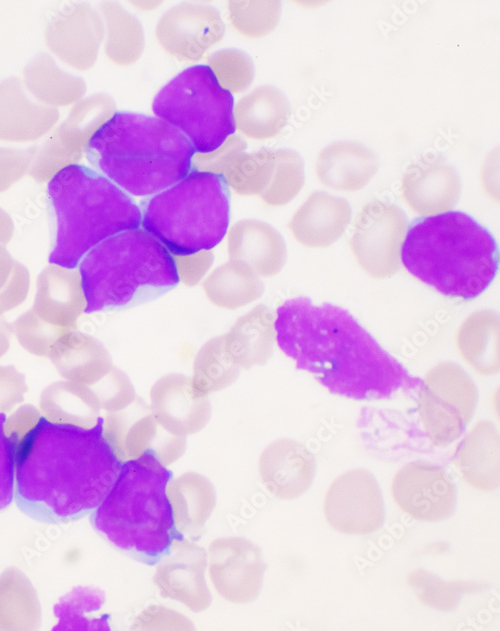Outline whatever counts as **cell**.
I'll list each match as a JSON object with an SVG mask.
<instances>
[{"mask_svg":"<svg viewBox=\"0 0 500 631\" xmlns=\"http://www.w3.org/2000/svg\"><path fill=\"white\" fill-rule=\"evenodd\" d=\"M274 332L296 367L335 395L381 400L419 387L421 380L339 306L316 305L307 297L288 299L276 310Z\"/></svg>","mask_w":500,"mask_h":631,"instance_id":"cell-1","label":"cell"},{"mask_svg":"<svg viewBox=\"0 0 500 631\" xmlns=\"http://www.w3.org/2000/svg\"><path fill=\"white\" fill-rule=\"evenodd\" d=\"M99 417L90 427L40 417L17 446L15 499L44 523H67L92 513L122 465Z\"/></svg>","mask_w":500,"mask_h":631,"instance_id":"cell-2","label":"cell"},{"mask_svg":"<svg viewBox=\"0 0 500 631\" xmlns=\"http://www.w3.org/2000/svg\"><path fill=\"white\" fill-rule=\"evenodd\" d=\"M401 262L440 294L471 300L496 277L499 251L490 231L472 216L448 211L413 222L402 244Z\"/></svg>","mask_w":500,"mask_h":631,"instance_id":"cell-3","label":"cell"},{"mask_svg":"<svg viewBox=\"0 0 500 631\" xmlns=\"http://www.w3.org/2000/svg\"><path fill=\"white\" fill-rule=\"evenodd\" d=\"M85 154L99 173L128 195L150 197L191 171L195 151L166 121L119 111L92 135Z\"/></svg>","mask_w":500,"mask_h":631,"instance_id":"cell-4","label":"cell"},{"mask_svg":"<svg viewBox=\"0 0 500 631\" xmlns=\"http://www.w3.org/2000/svg\"><path fill=\"white\" fill-rule=\"evenodd\" d=\"M172 472L146 452L122 462L111 488L91 513L94 529L141 562L154 565L184 538L176 528L167 486Z\"/></svg>","mask_w":500,"mask_h":631,"instance_id":"cell-5","label":"cell"},{"mask_svg":"<svg viewBox=\"0 0 500 631\" xmlns=\"http://www.w3.org/2000/svg\"><path fill=\"white\" fill-rule=\"evenodd\" d=\"M47 196L56 226L50 264L74 269L103 240L141 226L134 200L85 165L57 172L48 182Z\"/></svg>","mask_w":500,"mask_h":631,"instance_id":"cell-6","label":"cell"},{"mask_svg":"<svg viewBox=\"0 0 500 631\" xmlns=\"http://www.w3.org/2000/svg\"><path fill=\"white\" fill-rule=\"evenodd\" d=\"M85 313L121 310L154 300L180 281L174 256L141 228L115 234L80 261Z\"/></svg>","mask_w":500,"mask_h":631,"instance_id":"cell-7","label":"cell"},{"mask_svg":"<svg viewBox=\"0 0 500 631\" xmlns=\"http://www.w3.org/2000/svg\"><path fill=\"white\" fill-rule=\"evenodd\" d=\"M141 226L173 256L208 251L225 237L230 191L222 174L191 171L142 201Z\"/></svg>","mask_w":500,"mask_h":631,"instance_id":"cell-8","label":"cell"},{"mask_svg":"<svg viewBox=\"0 0 500 631\" xmlns=\"http://www.w3.org/2000/svg\"><path fill=\"white\" fill-rule=\"evenodd\" d=\"M234 99L206 65L191 66L156 94L153 113L178 129L195 153L219 148L236 130Z\"/></svg>","mask_w":500,"mask_h":631,"instance_id":"cell-9","label":"cell"},{"mask_svg":"<svg viewBox=\"0 0 500 631\" xmlns=\"http://www.w3.org/2000/svg\"><path fill=\"white\" fill-rule=\"evenodd\" d=\"M477 400V387L461 366L445 361L431 367L418 392V413L429 441L445 447L458 439L474 415Z\"/></svg>","mask_w":500,"mask_h":631,"instance_id":"cell-10","label":"cell"},{"mask_svg":"<svg viewBox=\"0 0 500 631\" xmlns=\"http://www.w3.org/2000/svg\"><path fill=\"white\" fill-rule=\"evenodd\" d=\"M408 230L405 213L396 205L374 200L357 214L351 251L362 270L374 279L394 275L401 262V248Z\"/></svg>","mask_w":500,"mask_h":631,"instance_id":"cell-11","label":"cell"},{"mask_svg":"<svg viewBox=\"0 0 500 631\" xmlns=\"http://www.w3.org/2000/svg\"><path fill=\"white\" fill-rule=\"evenodd\" d=\"M116 112L112 98L98 94L79 101L69 115L38 149L29 175L39 182L50 180L61 169L77 164L92 135Z\"/></svg>","mask_w":500,"mask_h":631,"instance_id":"cell-12","label":"cell"},{"mask_svg":"<svg viewBox=\"0 0 500 631\" xmlns=\"http://www.w3.org/2000/svg\"><path fill=\"white\" fill-rule=\"evenodd\" d=\"M328 525L348 535H368L379 530L385 520L384 501L375 477L356 468L339 475L330 484L323 501Z\"/></svg>","mask_w":500,"mask_h":631,"instance_id":"cell-13","label":"cell"},{"mask_svg":"<svg viewBox=\"0 0 500 631\" xmlns=\"http://www.w3.org/2000/svg\"><path fill=\"white\" fill-rule=\"evenodd\" d=\"M207 570L221 598L233 604H248L261 592L265 562L255 543L244 537L226 536L209 544Z\"/></svg>","mask_w":500,"mask_h":631,"instance_id":"cell-14","label":"cell"},{"mask_svg":"<svg viewBox=\"0 0 500 631\" xmlns=\"http://www.w3.org/2000/svg\"><path fill=\"white\" fill-rule=\"evenodd\" d=\"M391 495L401 511L421 522L442 521L456 508V488L449 474L426 461L402 466L393 476Z\"/></svg>","mask_w":500,"mask_h":631,"instance_id":"cell-15","label":"cell"},{"mask_svg":"<svg viewBox=\"0 0 500 631\" xmlns=\"http://www.w3.org/2000/svg\"><path fill=\"white\" fill-rule=\"evenodd\" d=\"M225 25L209 5L183 3L168 9L158 20L155 37L161 48L180 61H198L222 40Z\"/></svg>","mask_w":500,"mask_h":631,"instance_id":"cell-16","label":"cell"},{"mask_svg":"<svg viewBox=\"0 0 500 631\" xmlns=\"http://www.w3.org/2000/svg\"><path fill=\"white\" fill-rule=\"evenodd\" d=\"M207 551L185 538L177 539L159 561L153 581L164 596L193 612L206 610L212 594L206 581Z\"/></svg>","mask_w":500,"mask_h":631,"instance_id":"cell-17","label":"cell"},{"mask_svg":"<svg viewBox=\"0 0 500 631\" xmlns=\"http://www.w3.org/2000/svg\"><path fill=\"white\" fill-rule=\"evenodd\" d=\"M102 17L91 6L77 3L65 6L50 20L46 44L70 66L87 70L96 62L104 39Z\"/></svg>","mask_w":500,"mask_h":631,"instance_id":"cell-18","label":"cell"},{"mask_svg":"<svg viewBox=\"0 0 500 631\" xmlns=\"http://www.w3.org/2000/svg\"><path fill=\"white\" fill-rule=\"evenodd\" d=\"M258 471L267 491L282 500L303 495L312 485L316 462L313 454L300 442L282 438L262 451Z\"/></svg>","mask_w":500,"mask_h":631,"instance_id":"cell-19","label":"cell"},{"mask_svg":"<svg viewBox=\"0 0 500 631\" xmlns=\"http://www.w3.org/2000/svg\"><path fill=\"white\" fill-rule=\"evenodd\" d=\"M460 190L456 170L440 159H423L411 164L400 184L404 202L424 217L451 211L459 200Z\"/></svg>","mask_w":500,"mask_h":631,"instance_id":"cell-20","label":"cell"},{"mask_svg":"<svg viewBox=\"0 0 500 631\" xmlns=\"http://www.w3.org/2000/svg\"><path fill=\"white\" fill-rule=\"evenodd\" d=\"M151 409L166 431L181 437L200 431L211 415L207 397L197 395L191 378L180 374L164 376L154 384Z\"/></svg>","mask_w":500,"mask_h":631,"instance_id":"cell-21","label":"cell"},{"mask_svg":"<svg viewBox=\"0 0 500 631\" xmlns=\"http://www.w3.org/2000/svg\"><path fill=\"white\" fill-rule=\"evenodd\" d=\"M349 202L324 191L311 193L293 214L288 228L294 239L308 248L335 243L351 221Z\"/></svg>","mask_w":500,"mask_h":631,"instance_id":"cell-22","label":"cell"},{"mask_svg":"<svg viewBox=\"0 0 500 631\" xmlns=\"http://www.w3.org/2000/svg\"><path fill=\"white\" fill-rule=\"evenodd\" d=\"M227 251L231 260L247 265L258 277L279 273L287 259L281 234L266 222L243 219L228 232Z\"/></svg>","mask_w":500,"mask_h":631,"instance_id":"cell-23","label":"cell"},{"mask_svg":"<svg viewBox=\"0 0 500 631\" xmlns=\"http://www.w3.org/2000/svg\"><path fill=\"white\" fill-rule=\"evenodd\" d=\"M86 301L79 271L56 264L39 275L33 311L46 322L69 329L85 311Z\"/></svg>","mask_w":500,"mask_h":631,"instance_id":"cell-24","label":"cell"},{"mask_svg":"<svg viewBox=\"0 0 500 631\" xmlns=\"http://www.w3.org/2000/svg\"><path fill=\"white\" fill-rule=\"evenodd\" d=\"M378 169L375 154L366 146L337 141L318 154L315 173L319 182L330 189L355 192L363 189Z\"/></svg>","mask_w":500,"mask_h":631,"instance_id":"cell-25","label":"cell"},{"mask_svg":"<svg viewBox=\"0 0 500 631\" xmlns=\"http://www.w3.org/2000/svg\"><path fill=\"white\" fill-rule=\"evenodd\" d=\"M58 118L56 108L32 102L18 80L0 83V140H36L48 133Z\"/></svg>","mask_w":500,"mask_h":631,"instance_id":"cell-26","label":"cell"},{"mask_svg":"<svg viewBox=\"0 0 500 631\" xmlns=\"http://www.w3.org/2000/svg\"><path fill=\"white\" fill-rule=\"evenodd\" d=\"M454 464L463 480L480 491L499 487V435L495 426L480 420L457 445Z\"/></svg>","mask_w":500,"mask_h":631,"instance_id":"cell-27","label":"cell"},{"mask_svg":"<svg viewBox=\"0 0 500 631\" xmlns=\"http://www.w3.org/2000/svg\"><path fill=\"white\" fill-rule=\"evenodd\" d=\"M290 105L277 88L259 86L243 96L233 109L235 127L253 140H266L287 125Z\"/></svg>","mask_w":500,"mask_h":631,"instance_id":"cell-28","label":"cell"},{"mask_svg":"<svg viewBox=\"0 0 500 631\" xmlns=\"http://www.w3.org/2000/svg\"><path fill=\"white\" fill-rule=\"evenodd\" d=\"M462 359L479 375L499 372V316L491 310L470 313L456 332Z\"/></svg>","mask_w":500,"mask_h":631,"instance_id":"cell-29","label":"cell"},{"mask_svg":"<svg viewBox=\"0 0 500 631\" xmlns=\"http://www.w3.org/2000/svg\"><path fill=\"white\" fill-rule=\"evenodd\" d=\"M167 494L179 533L183 536L198 534L216 505L211 482L203 475L188 472L170 480Z\"/></svg>","mask_w":500,"mask_h":631,"instance_id":"cell-30","label":"cell"},{"mask_svg":"<svg viewBox=\"0 0 500 631\" xmlns=\"http://www.w3.org/2000/svg\"><path fill=\"white\" fill-rule=\"evenodd\" d=\"M273 332V314L260 305L237 320L223 336L224 345L236 366L260 365L272 354Z\"/></svg>","mask_w":500,"mask_h":631,"instance_id":"cell-31","label":"cell"},{"mask_svg":"<svg viewBox=\"0 0 500 631\" xmlns=\"http://www.w3.org/2000/svg\"><path fill=\"white\" fill-rule=\"evenodd\" d=\"M117 454L122 459L136 458L151 452L164 464L177 460L185 451L186 440L166 431L153 413H146L138 419L120 427V437L113 442Z\"/></svg>","mask_w":500,"mask_h":631,"instance_id":"cell-32","label":"cell"},{"mask_svg":"<svg viewBox=\"0 0 500 631\" xmlns=\"http://www.w3.org/2000/svg\"><path fill=\"white\" fill-rule=\"evenodd\" d=\"M62 375L91 382L112 369L101 343L82 333L67 330L53 345L49 355Z\"/></svg>","mask_w":500,"mask_h":631,"instance_id":"cell-33","label":"cell"},{"mask_svg":"<svg viewBox=\"0 0 500 631\" xmlns=\"http://www.w3.org/2000/svg\"><path fill=\"white\" fill-rule=\"evenodd\" d=\"M203 290L214 305L237 309L258 299L264 285L247 265L230 259L206 278Z\"/></svg>","mask_w":500,"mask_h":631,"instance_id":"cell-34","label":"cell"},{"mask_svg":"<svg viewBox=\"0 0 500 631\" xmlns=\"http://www.w3.org/2000/svg\"><path fill=\"white\" fill-rule=\"evenodd\" d=\"M28 90L41 102L53 106H67L86 92L80 77L65 73L46 53L36 56L24 70Z\"/></svg>","mask_w":500,"mask_h":631,"instance_id":"cell-35","label":"cell"},{"mask_svg":"<svg viewBox=\"0 0 500 631\" xmlns=\"http://www.w3.org/2000/svg\"><path fill=\"white\" fill-rule=\"evenodd\" d=\"M99 8L106 26V56L120 66L135 64L145 46L141 23L116 3L104 2Z\"/></svg>","mask_w":500,"mask_h":631,"instance_id":"cell-36","label":"cell"},{"mask_svg":"<svg viewBox=\"0 0 500 631\" xmlns=\"http://www.w3.org/2000/svg\"><path fill=\"white\" fill-rule=\"evenodd\" d=\"M104 593L91 587H77L54 607L58 624L53 630H110L109 616L100 614Z\"/></svg>","mask_w":500,"mask_h":631,"instance_id":"cell-37","label":"cell"},{"mask_svg":"<svg viewBox=\"0 0 500 631\" xmlns=\"http://www.w3.org/2000/svg\"><path fill=\"white\" fill-rule=\"evenodd\" d=\"M239 367L227 352L223 336L215 337L202 346L194 363L191 378L195 393H208L227 387L236 379Z\"/></svg>","mask_w":500,"mask_h":631,"instance_id":"cell-38","label":"cell"},{"mask_svg":"<svg viewBox=\"0 0 500 631\" xmlns=\"http://www.w3.org/2000/svg\"><path fill=\"white\" fill-rule=\"evenodd\" d=\"M275 165L274 151L242 153L222 174L228 187L242 196H260L268 187Z\"/></svg>","mask_w":500,"mask_h":631,"instance_id":"cell-39","label":"cell"},{"mask_svg":"<svg viewBox=\"0 0 500 631\" xmlns=\"http://www.w3.org/2000/svg\"><path fill=\"white\" fill-rule=\"evenodd\" d=\"M275 165L270 183L259 196L269 206L288 204L300 192L305 181L304 162L299 153L291 149L274 150Z\"/></svg>","mask_w":500,"mask_h":631,"instance_id":"cell-40","label":"cell"},{"mask_svg":"<svg viewBox=\"0 0 500 631\" xmlns=\"http://www.w3.org/2000/svg\"><path fill=\"white\" fill-rule=\"evenodd\" d=\"M281 2L232 0L227 2L228 19L232 27L247 38H261L278 25Z\"/></svg>","mask_w":500,"mask_h":631,"instance_id":"cell-41","label":"cell"},{"mask_svg":"<svg viewBox=\"0 0 500 631\" xmlns=\"http://www.w3.org/2000/svg\"><path fill=\"white\" fill-rule=\"evenodd\" d=\"M408 584L422 604L441 611L454 608L461 594L479 590V584L475 582L444 581L423 569L411 572Z\"/></svg>","mask_w":500,"mask_h":631,"instance_id":"cell-42","label":"cell"},{"mask_svg":"<svg viewBox=\"0 0 500 631\" xmlns=\"http://www.w3.org/2000/svg\"><path fill=\"white\" fill-rule=\"evenodd\" d=\"M207 62L218 83L230 93L243 92L253 82L254 65L242 51L220 50L209 56Z\"/></svg>","mask_w":500,"mask_h":631,"instance_id":"cell-43","label":"cell"},{"mask_svg":"<svg viewBox=\"0 0 500 631\" xmlns=\"http://www.w3.org/2000/svg\"><path fill=\"white\" fill-rule=\"evenodd\" d=\"M67 330L46 322L33 310L21 315L14 324L20 344L37 355H49L55 342Z\"/></svg>","mask_w":500,"mask_h":631,"instance_id":"cell-44","label":"cell"},{"mask_svg":"<svg viewBox=\"0 0 500 631\" xmlns=\"http://www.w3.org/2000/svg\"><path fill=\"white\" fill-rule=\"evenodd\" d=\"M5 420L6 415L0 413V511L10 506L15 496L17 446L5 435Z\"/></svg>","mask_w":500,"mask_h":631,"instance_id":"cell-45","label":"cell"},{"mask_svg":"<svg viewBox=\"0 0 500 631\" xmlns=\"http://www.w3.org/2000/svg\"><path fill=\"white\" fill-rule=\"evenodd\" d=\"M245 148L244 140L237 135H232L212 152L195 153L192 158V169L223 174L244 153Z\"/></svg>","mask_w":500,"mask_h":631,"instance_id":"cell-46","label":"cell"},{"mask_svg":"<svg viewBox=\"0 0 500 631\" xmlns=\"http://www.w3.org/2000/svg\"><path fill=\"white\" fill-rule=\"evenodd\" d=\"M134 630H193V623L183 614L163 605H150L136 616Z\"/></svg>","mask_w":500,"mask_h":631,"instance_id":"cell-47","label":"cell"},{"mask_svg":"<svg viewBox=\"0 0 500 631\" xmlns=\"http://www.w3.org/2000/svg\"><path fill=\"white\" fill-rule=\"evenodd\" d=\"M36 152L37 147H0V193L9 189L29 171Z\"/></svg>","mask_w":500,"mask_h":631,"instance_id":"cell-48","label":"cell"},{"mask_svg":"<svg viewBox=\"0 0 500 631\" xmlns=\"http://www.w3.org/2000/svg\"><path fill=\"white\" fill-rule=\"evenodd\" d=\"M179 279L187 286L196 285L213 263L211 250L187 256H174Z\"/></svg>","mask_w":500,"mask_h":631,"instance_id":"cell-49","label":"cell"},{"mask_svg":"<svg viewBox=\"0 0 500 631\" xmlns=\"http://www.w3.org/2000/svg\"><path fill=\"white\" fill-rule=\"evenodd\" d=\"M29 289V273L24 265L16 262L13 274L0 291V314L19 305Z\"/></svg>","mask_w":500,"mask_h":631,"instance_id":"cell-50","label":"cell"},{"mask_svg":"<svg viewBox=\"0 0 500 631\" xmlns=\"http://www.w3.org/2000/svg\"><path fill=\"white\" fill-rule=\"evenodd\" d=\"M16 261L12 258L8 250L4 247V245L0 244V291L6 286L9 282Z\"/></svg>","mask_w":500,"mask_h":631,"instance_id":"cell-51","label":"cell"},{"mask_svg":"<svg viewBox=\"0 0 500 631\" xmlns=\"http://www.w3.org/2000/svg\"><path fill=\"white\" fill-rule=\"evenodd\" d=\"M14 234V223L11 217L0 208V244L6 245Z\"/></svg>","mask_w":500,"mask_h":631,"instance_id":"cell-52","label":"cell"},{"mask_svg":"<svg viewBox=\"0 0 500 631\" xmlns=\"http://www.w3.org/2000/svg\"><path fill=\"white\" fill-rule=\"evenodd\" d=\"M11 337V327L5 320L0 318V356H2L9 348Z\"/></svg>","mask_w":500,"mask_h":631,"instance_id":"cell-53","label":"cell"},{"mask_svg":"<svg viewBox=\"0 0 500 631\" xmlns=\"http://www.w3.org/2000/svg\"><path fill=\"white\" fill-rule=\"evenodd\" d=\"M134 3V6L141 10V11H149L151 9L156 8L157 6H159L161 4V2L159 1H137V2H132Z\"/></svg>","mask_w":500,"mask_h":631,"instance_id":"cell-54","label":"cell"}]
</instances>
